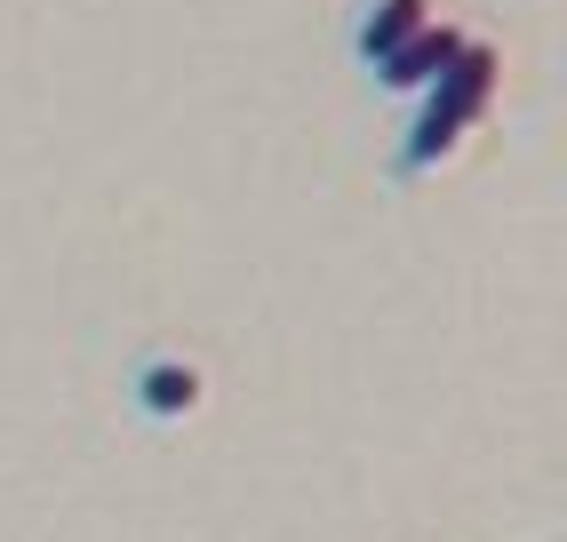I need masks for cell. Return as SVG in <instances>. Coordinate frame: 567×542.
<instances>
[{"mask_svg": "<svg viewBox=\"0 0 567 542\" xmlns=\"http://www.w3.org/2000/svg\"><path fill=\"white\" fill-rule=\"evenodd\" d=\"M496 81H504L496 49L464 41V49H456V64H447L440 81L424 88V112H415L408 144L392 152V176H432V168H447V160H456V152H464V136L487 121V104H496Z\"/></svg>", "mask_w": 567, "mask_h": 542, "instance_id": "obj_1", "label": "cell"}, {"mask_svg": "<svg viewBox=\"0 0 567 542\" xmlns=\"http://www.w3.org/2000/svg\"><path fill=\"white\" fill-rule=\"evenodd\" d=\"M456 49H464V32L432 17V24H415L392 56H375V64H368V81L384 88V96H424V88L440 81V72L456 64Z\"/></svg>", "mask_w": 567, "mask_h": 542, "instance_id": "obj_2", "label": "cell"}, {"mask_svg": "<svg viewBox=\"0 0 567 542\" xmlns=\"http://www.w3.org/2000/svg\"><path fill=\"white\" fill-rule=\"evenodd\" d=\"M128 399H136L144 423H184V415H200L208 375H200L193 359H176V352H153V359L128 375Z\"/></svg>", "mask_w": 567, "mask_h": 542, "instance_id": "obj_3", "label": "cell"}, {"mask_svg": "<svg viewBox=\"0 0 567 542\" xmlns=\"http://www.w3.org/2000/svg\"><path fill=\"white\" fill-rule=\"evenodd\" d=\"M415 24H432V0H368L360 24H352V56L375 64V56H392Z\"/></svg>", "mask_w": 567, "mask_h": 542, "instance_id": "obj_4", "label": "cell"}]
</instances>
